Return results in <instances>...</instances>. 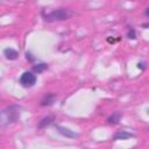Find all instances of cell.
Returning <instances> with one entry per match:
<instances>
[{
    "label": "cell",
    "mask_w": 149,
    "mask_h": 149,
    "mask_svg": "<svg viewBox=\"0 0 149 149\" xmlns=\"http://www.w3.org/2000/svg\"><path fill=\"white\" fill-rule=\"evenodd\" d=\"M36 74L35 72H30V71H24L21 76H20V79H19V83L22 87L24 88H30L33 87L35 84H36Z\"/></svg>",
    "instance_id": "3957f363"
},
{
    "label": "cell",
    "mask_w": 149,
    "mask_h": 149,
    "mask_svg": "<svg viewBox=\"0 0 149 149\" xmlns=\"http://www.w3.org/2000/svg\"><path fill=\"white\" fill-rule=\"evenodd\" d=\"M127 37L129 40H135L136 38V31L133 27H129L128 28V31H127Z\"/></svg>",
    "instance_id": "8fae6325"
},
{
    "label": "cell",
    "mask_w": 149,
    "mask_h": 149,
    "mask_svg": "<svg viewBox=\"0 0 149 149\" xmlns=\"http://www.w3.org/2000/svg\"><path fill=\"white\" fill-rule=\"evenodd\" d=\"M148 114H149V109H148Z\"/></svg>",
    "instance_id": "2e32d148"
},
{
    "label": "cell",
    "mask_w": 149,
    "mask_h": 149,
    "mask_svg": "<svg viewBox=\"0 0 149 149\" xmlns=\"http://www.w3.org/2000/svg\"><path fill=\"white\" fill-rule=\"evenodd\" d=\"M3 56L8 61H15L19 57V52L13 48H6L3 49Z\"/></svg>",
    "instance_id": "9c48e42d"
},
{
    "label": "cell",
    "mask_w": 149,
    "mask_h": 149,
    "mask_svg": "<svg viewBox=\"0 0 149 149\" xmlns=\"http://www.w3.org/2000/svg\"><path fill=\"white\" fill-rule=\"evenodd\" d=\"M55 121V118L52 115H48V116H44L42 118L40 121H38V125H37V128L38 129H44L47 127H49L50 125H52Z\"/></svg>",
    "instance_id": "52a82bcc"
},
{
    "label": "cell",
    "mask_w": 149,
    "mask_h": 149,
    "mask_svg": "<svg viewBox=\"0 0 149 149\" xmlns=\"http://www.w3.org/2000/svg\"><path fill=\"white\" fill-rule=\"evenodd\" d=\"M130 137H134V134L127 130H118L114 136H113V141H119V140H128Z\"/></svg>",
    "instance_id": "ba28073f"
},
{
    "label": "cell",
    "mask_w": 149,
    "mask_h": 149,
    "mask_svg": "<svg viewBox=\"0 0 149 149\" xmlns=\"http://www.w3.org/2000/svg\"><path fill=\"white\" fill-rule=\"evenodd\" d=\"M56 99H57V94H56V93L48 92V93H45V94L41 98V100H40V106H42V107L52 106L54 102L56 101Z\"/></svg>",
    "instance_id": "277c9868"
},
{
    "label": "cell",
    "mask_w": 149,
    "mask_h": 149,
    "mask_svg": "<svg viewBox=\"0 0 149 149\" xmlns=\"http://www.w3.org/2000/svg\"><path fill=\"white\" fill-rule=\"evenodd\" d=\"M20 114H21V106L10 105V106L6 107L1 112V125H2V127L16 122L20 119Z\"/></svg>",
    "instance_id": "7a4b0ae2"
},
{
    "label": "cell",
    "mask_w": 149,
    "mask_h": 149,
    "mask_svg": "<svg viewBox=\"0 0 149 149\" xmlns=\"http://www.w3.org/2000/svg\"><path fill=\"white\" fill-rule=\"evenodd\" d=\"M47 69H48V64L47 63H37V64L33 65V68H31L33 72H35V73H42Z\"/></svg>",
    "instance_id": "30bf717a"
},
{
    "label": "cell",
    "mask_w": 149,
    "mask_h": 149,
    "mask_svg": "<svg viewBox=\"0 0 149 149\" xmlns=\"http://www.w3.org/2000/svg\"><path fill=\"white\" fill-rule=\"evenodd\" d=\"M56 129H57V132H58L62 136H64V137H66V139H74V137L78 136L77 133H74L73 130H71V129H69V128H66V127H63V126H56Z\"/></svg>",
    "instance_id": "5b68a950"
},
{
    "label": "cell",
    "mask_w": 149,
    "mask_h": 149,
    "mask_svg": "<svg viewBox=\"0 0 149 149\" xmlns=\"http://www.w3.org/2000/svg\"><path fill=\"white\" fill-rule=\"evenodd\" d=\"M137 68L141 69V70H144L146 69V62H139L137 63Z\"/></svg>",
    "instance_id": "4fadbf2b"
},
{
    "label": "cell",
    "mask_w": 149,
    "mask_h": 149,
    "mask_svg": "<svg viewBox=\"0 0 149 149\" xmlns=\"http://www.w3.org/2000/svg\"><path fill=\"white\" fill-rule=\"evenodd\" d=\"M71 15H72V12L69 8H64V7L56 8L49 13H45L44 10H42V17H43L44 22H48V23L68 20L71 17Z\"/></svg>",
    "instance_id": "6da1fadb"
},
{
    "label": "cell",
    "mask_w": 149,
    "mask_h": 149,
    "mask_svg": "<svg viewBox=\"0 0 149 149\" xmlns=\"http://www.w3.org/2000/svg\"><path fill=\"white\" fill-rule=\"evenodd\" d=\"M26 58H27V61L29 62V63H34L35 62V57L31 55V52H29V51H27L26 52Z\"/></svg>",
    "instance_id": "7c38bea8"
},
{
    "label": "cell",
    "mask_w": 149,
    "mask_h": 149,
    "mask_svg": "<svg viewBox=\"0 0 149 149\" xmlns=\"http://www.w3.org/2000/svg\"><path fill=\"white\" fill-rule=\"evenodd\" d=\"M143 14L147 16V17H149V7H147L146 9H144V12H143Z\"/></svg>",
    "instance_id": "5bb4252c"
},
{
    "label": "cell",
    "mask_w": 149,
    "mask_h": 149,
    "mask_svg": "<svg viewBox=\"0 0 149 149\" xmlns=\"http://www.w3.org/2000/svg\"><path fill=\"white\" fill-rule=\"evenodd\" d=\"M121 116H122V113L116 111V112H113L107 119H106V122L107 125H111V126H115L119 123V121L121 120Z\"/></svg>",
    "instance_id": "8992f818"
},
{
    "label": "cell",
    "mask_w": 149,
    "mask_h": 149,
    "mask_svg": "<svg viewBox=\"0 0 149 149\" xmlns=\"http://www.w3.org/2000/svg\"><path fill=\"white\" fill-rule=\"evenodd\" d=\"M142 27H143V28H149V22H148V23H143Z\"/></svg>",
    "instance_id": "9a60e30c"
}]
</instances>
